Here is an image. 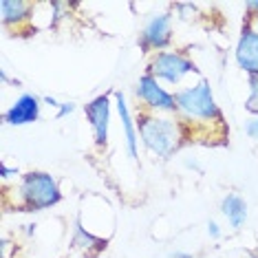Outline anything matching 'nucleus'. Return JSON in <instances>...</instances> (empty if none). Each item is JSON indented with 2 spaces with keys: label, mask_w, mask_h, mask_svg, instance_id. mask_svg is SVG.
<instances>
[{
  "label": "nucleus",
  "mask_w": 258,
  "mask_h": 258,
  "mask_svg": "<svg viewBox=\"0 0 258 258\" xmlns=\"http://www.w3.org/2000/svg\"><path fill=\"white\" fill-rule=\"evenodd\" d=\"M137 128H139V135H142L144 146L150 152H155L157 157H161V159H170L185 144L183 124L168 119V117L139 115Z\"/></svg>",
  "instance_id": "obj_1"
},
{
  "label": "nucleus",
  "mask_w": 258,
  "mask_h": 258,
  "mask_svg": "<svg viewBox=\"0 0 258 258\" xmlns=\"http://www.w3.org/2000/svg\"><path fill=\"white\" fill-rule=\"evenodd\" d=\"M18 201L22 212H40L62 201V192L55 177L49 172H27L18 185Z\"/></svg>",
  "instance_id": "obj_2"
},
{
  "label": "nucleus",
  "mask_w": 258,
  "mask_h": 258,
  "mask_svg": "<svg viewBox=\"0 0 258 258\" xmlns=\"http://www.w3.org/2000/svg\"><path fill=\"white\" fill-rule=\"evenodd\" d=\"M177 99V110L183 115V119H201V121H214L223 124V113L216 104V99L210 89V82L201 80L197 86H185L174 93Z\"/></svg>",
  "instance_id": "obj_3"
},
{
  "label": "nucleus",
  "mask_w": 258,
  "mask_h": 258,
  "mask_svg": "<svg viewBox=\"0 0 258 258\" xmlns=\"http://www.w3.org/2000/svg\"><path fill=\"white\" fill-rule=\"evenodd\" d=\"M197 64L187 55L179 53V51H161L155 53V57L148 64V73L157 80H163L168 84H179L185 75L197 73Z\"/></svg>",
  "instance_id": "obj_4"
},
{
  "label": "nucleus",
  "mask_w": 258,
  "mask_h": 258,
  "mask_svg": "<svg viewBox=\"0 0 258 258\" xmlns=\"http://www.w3.org/2000/svg\"><path fill=\"white\" fill-rule=\"evenodd\" d=\"M172 40V16L170 14H159L152 16V18L146 22L142 36H139V46H142L144 53H150V51H159L166 49Z\"/></svg>",
  "instance_id": "obj_5"
},
{
  "label": "nucleus",
  "mask_w": 258,
  "mask_h": 258,
  "mask_svg": "<svg viewBox=\"0 0 258 258\" xmlns=\"http://www.w3.org/2000/svg\"><path fill=\"white\" fill-rule=\"evenodd\" d=\"M137 97L142 99L146 106L163 110V113H179L177 110V99L172 93H168L163 86H159L157 78H152L150 73H146L137 82Z\"/></svg>",
  "instance_id": "obj_6"
},
{
  "label": "nucleus",
  "mask_w": 258,
  "mask_h": 258,
  "mask_svg": "<svg viewBox=\"0 0 258 258\" xmlns=\"http://www.w3.org/2000/svg\"><path fill=\"white\" fill-rule=\"evenodd\" d=\"M238 69H243L247 75L258 73V31L251 29L249 22L243 25L240 38L236 42V51H234Z\"/></svg>",
  "instance_id": "obj_7"
},
{
  "label": "nucleus",
  "mask_w": 258,
  "mask_h": 258,
  "mask_svg": "<svg viewBox=\"0 0 258 258\" xmlns=\"http://www.w3.org/2000/svg\"><path fill=\"white\" fill-rule=\"evenodd\" d=\"M84 113L91 121L93 135H95V144L99 146V148H104V146L108 144V121H110L108 95H99V97L93 99L91 104H86Z\"/></svg>",
  "instance_id": "obj_8"
},
{
  "label": "nucleus",
  "mask_w": 258,
  "mask_h": 258,
  "mask_svg": "<svg viewBox=\"0 0 258 258\" xmlns=\"http://www.w3.org/2000/svg\"><path fill=\"white\" fill-rule=\"evenodd\" d=\"M38 117H40V97L33 95V93H25L5 110L3 119L9 126H27L38 121Z\"/></svg>",
  "instance_id": "obj_9"
},
{
  "label": "nucleus",
  "mask_w": 258,
  "mask_h": 258,
  "mask_svg": "<svg viewBox=\"0 0 258 258\" xmlns=\"http://www.w3.org/2000/svg\"><path fill=\"white\" fill-rule=\"evenodd\" d=\"M115 99H117V113H119V119H121V128H124V137H126V150L131 155V159H137V128H135V121L131 117V110H128V104L124 99V93L117 91L115 93Z\"/></svg>",
  "instance_id": "obj_10"
},
{
  "label": "nucleus",
  "mask_w": 258,
  "mask_h": 258,
  "mask_svg": "<svg viewBox=\"0 0 258 258\" xmlns=\"http://www.w3.org/2000/svg\"><path fill=\"white\" fill-rule=\"evenodd\" d=\"M71 245L75 249H82L86 256H97L99 251L106 247V240L104 238H97L82 225V219L78 216L75 221V230H73V238H71Z\"/></svg>",
  "instance_id": "obj_11"
},
{
  "label": "nucleus",
  "mask_w": 258,
  "mask_h": 258,
  "mask_svg": "<svg viewBox=\"0 0 258 258\" xmlns=\"http://www.w3.org/2000/svg\"><path fill=\"white\" fill-rule=\"evenodd\" d=\"M221 212L230 221V225L234 230H240V227L245 225V221H247V203H245L243 197L232 192V195H227L221 201Z\"/></svg>",
  "instance_id": "obj_12"
},
{
  "label": "nucleus",
  "mask_w": 258,
  "mask_h": 258,
  "mask_svg": "<svg viewBox=\"0 0 258 258\" xmlns=\"http://www.w3.org/2000/svg\"><path fill=\"white\" fill-rule=\"evenodd\" d=\"M0 11H3V25H20L25 22L33 11V3L27 0H3L0 3Z\"/></svg>",
  "instance_id": "obj_13"
},
{
  "label": "nucleus",
  "mask_w": 258,
  "mask_h": 258,
  "mask_svg": "<svg viewBox=\"0 0 258 258\" xmlns=\"http://www.w3.org/2000/svg\"><path fill=\"white\" fill-rule=\"evenodd\" d=\"M249 84V97L245 99V110L251 115H258V73L247 78Z\"/></svg>",
  "instance_id": "obj_14"
},
{
  "label": "nucleus",
  "mask_w": 258,
  "mask_h": 258,
  "mask_svg": "<svg viewBox=\"0 0 258 258\" xmlns=\"http://www.w3.org/2000/svg\"><path fill=\"white\" fill-rule=\"evenodd\" d=\"M73 110H75V104H73V102H62L60 108H57V115H55V117H57V119H62V117L71 115Z\"/></svg>",
  "instance_id": "obj_15"
},
{
  "label": "nucleus",
  "mask_w": 258,
  "mask_h": 258,
  "mask_svg": "<svg viewBox=\"0 0 258 258\" xmlns=\"http://www.w3.org/2000/svg\"><path fill=\"white\" fill-rule=\"evenodd\" d=\"M245 133H247L251 139H256V142H258V117H254L251 121L245 124Z\"/></svg>",
  "instance_id": "obj_16"
},
{
  "label": "nucleus",
  "mask_w": 258,
  "mask_h": 258,
  "mask_svg": "<svg viewBox=\"0 0 258 258\" xmlns=\"http://www.w3.org/2000/svg\"><path fill=\"white\" fill-rule=\"evenodd\" d=\"M16 174H18L16 168H7V163H0V177L3 179H11V177H16Z\"/></svg>",
  "instance_id": "obj_17"
},
{
  "label": "nucleus",
  "mask_w": 258,
  "mask_h": 258,
  "mask_svg": "<svg viewBox=\"0 0 258 258\" xmlns=\"http://www.w3.org/2000/svg\"><path fill=\"white\" fill-rule=\"evenodd\" d=\"M208 234H210V236H212V238H219V236H221L219 223H216V221H210V223H208Z\"/></svg>",
  "instance_id": "obj_18"
},
{
  "label": "nucleus",
  "mask_w": 258,
  "mask_h": 258,
  "mask_svg": "<svg viewBox=\"0 0 258 258\" xmlns=\"http://www.w3.org/2000/svg\"><path fill=\"white\" fill-rule=\"evenodd\" d=\"M44 104H49V106H53V108H60V102H57L55 97H51V95L44 97Z\"/></svg>",
  "instance_id": "obj_19"
},
{
  "label": "nucleus",
  "mask_w": 258,
  "mask_h": 258,
  "mask_svg": "<svg viewBox=\"0 0 258 258\" xmlns=\"http://www.w3.org/2000/svg\"><path fill=\"white\" fill-rule=\"evenodd\" d=\"M170 258H192V254H187V251H170Z\"/></svg>",
  "instance_id": "obj_20"
},
{
  "label": "nucleus",
  "mask_w": 258,
  "mask_h": 258,
  "mask_svg": "<svg viewBox=\"0 0 258 258\" xmlns=\"http://www.w3.org/2000/svg\"><path fill=\"white\" fill-rule=\"evenodd\" d=\"M245 9L247 11H258V0H251V3L245 5Z\"/></svg>",
  "instance_id": "obj_21"
},
{
  "label": "nucleus",
  "mask_w": 258,
  "mask_h": 258,
  "mask_svg": "<svg viewBox=\"0 0 258 258\" xmlns=\"http://www.w3.org/2000/svg\"><path fill=\"white\" fill-rule=\"evenodd\" d=\"M245 258H258V251H249V254L245 256Z\"/></svg>",
  "instance_id": "obj_22"
}]
</instances>
